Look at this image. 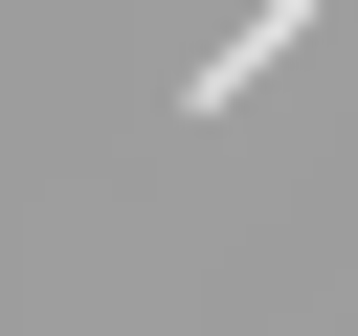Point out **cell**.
Masks as SVG:
<instances>
[{"instance_id":"1","label":"cell","mask_w":358,"mask_h":336,"mask_svg":"<svg viewBox=\"0 0 358 336\" xmlns=\"http://www.w3.org/2000/svg\"><path fill=\"white\" fill-rule=\"evenodd\" d=\"M313 22H336V0H246L224 45H179V112H246V90H268V67L313 45Z\"/></svg>"}]
</instances>
